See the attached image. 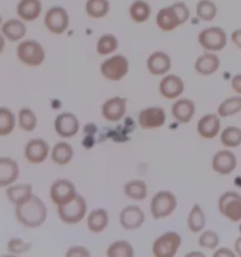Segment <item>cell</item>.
I'll return each mask as SVG.
<instances>
[{"mask_svg": "<svg viewBox=\"0 0 241 257\" xmlns=\"http://www.w3.org/2000/svg\"><path fill=\"white\" fill-rule=\"evenodd\" d=\"M15 215L23 226L37 228L44 224L47 217V209L39 197L32 195L22 204L16 205Z\"/></svg>", "mask_w": 241, "mask_h": 257, "instance_id": "cell-1", "label": "cell"}, {"mask_svg": "<svg viewBox=\"0 0 241 257\" xmlns=\"http://www.w3.org/2000/svg\"><path fill=\"white\" fill-rule=\"evenodd\" d=\"M190 13L185 2H174L171 6L159 10L156 17L158 28L164 32H170L186 23Z\"/></svg>", "mask_w": 241, "mask_h": 257, "instance_id": "cell-2", "label": "cell"}, {"mask_svg": "<svg viewBox=\"0 0 241 257\" xmlns=\"http://www.w3.org/2000/svg\"><path fill=\"white\" fill-rule=\"evenodd\" d=\"M18 60L30 67L40 66L45 59V51L43 46L33 39L25 40L16 48Z\"/></svg>", "mask_w": 241, "mask_h": 257, "instance_id": "cell-3", "label": "cell"}, {"mask_svg": "<svg viewBox=\"0 0 241 257\" xmlns=\"http://www.w3.org/2000/svg\"><path fill=\"white\" fill-rule=\"evenodd\" d=\"M87 208L86 200L80 194H76L67 204L58 206V214L64 223L75 224L85 218Z\"/></svg>", "mask_w": 241, "mask_h": 257, "instance_id": "cell-4", "label": "cell"}, {"mask_svg": "<svg viewBox=\"0 0 241 257\" xmlns=\"http://www.w3.org/2000/svg\"><path fill=\"white\" fill-rule=\"evenodd\" d=\"M129 61L124 55H115L105 60L100 67L102 76L110 81H120L128 75Z\"/></svg>", "mask_w": 241, "mask_h": 257, "instance_id": "cell-5", "label": "cell"}, {"mask_svg": "<svg viewBox=\"0 0 241 257\" xmlns=\"http://www.w3.org/2000/svg\"><path fill=\"white\" fill-rule=\"evenodd\" d=\"M182 238L176 232H167L155 240L153 253L157 257H173L180 247Z\"/></svg>", "mask_w": 241, "mask_h": 257, "instance_id": "cell-6", "label": "cell"}, {"mask_svg": "<svg viewBox=\"0 0 241 257\" xmlns=\"http://www.w3.org/2000/svg\"><path fill=\"white\" fill-rule=\"evenodd\" d=\"M198 41L203 49L218 52L222 50L227 45V35L221 28L211 27L199 33Z\"/></svg>", "mask_w": 241, "mask_h": 257, "instance_id": "cell-7", "label": "cell"}, {"mask_svg": "<svg viewBox=\"0 0 241 257\" xmlns=\"http://www.w3.org/2000/svg\"><path fill=\"white\" fill-rule=\"evenodd\" d=\"M177 206L176 198L170 191H159L151 202V213L154 219L166 218L173 213Z\"/></svg>", "mask_w": 241, "mask_h": 257, "instance_id": "cell-8", "label": "cell"}, {"mask_svg": "<svg viewBox=\"0 0 241 257\" xmlns=\"http://www.w3.org/2000/svg\"><path fill=\"white\" fill-rule=\"evenodd\" d=\"M70 18L67 11L60 6H54L47 11L45 16L46 30L55 35H61L67 31Z\"/></svg>", "mask_w": 241, "mask_h": 257, "instance_id": "cell-9", "label": "cell"}, {"mask_svg": "<svg viewBox=\"0 0 241 257\" xmlns=\"http://www.w3.org/2000/svg\"><path fill=\"white\" fill-rule=\"evenodd\" d=\"M218 210L233 222L241 220V196L234 191H227L218 200Z\"/></svg>", "mask_w": 241, "mask_h": 257, "instance_id": "cell-10", "label": "cell"}, {"mask_svg": "<svg viewBox=\"0 0 241 257\" xmlns=\"http://www.w3.org/2000/svg\"><path fill=\"white\" fill-rule=\"evenodd\" d=\"M74 183L68 179H58L54 182L50 188V197L53 203L58 206L67 204L76 195Z\"/></svg>", "mask_w": 241, "mask_h": 257, "instance_id": "cell-11", "label": "cell"}, {"mask_svg": "<svg viewBox=\"0 0 241 257\" xmlns=\"http://www.w3.org/2000/svg\"><path fill=\"white\" fill-rule=\"evenodd\" d=\"M49 144L43 139H33L25 147V158L32 164L43 163L49 154Z\"/></svg>", "mask_w": 241, "mask_h": 257, "instance_id": "cell-12", "label": "cell"}, {"mask_svg": "<svg viewBox=\"0 0 241 257\" xmlns=\"http://www.w3.org/2000/svg\"><path fill=\"white\" fill-rule=\"evenodd\" d=\"M165 121V110L159 106L145 108L139 115V123L143 129L159 128L164 125Z\"/></svg>", "mask_w": 241, "mask_h": 257, "instance_id": "cell-13", "label": "cell"}, {"mask_svg": "<svg viewBox=\"0 0 241 257\" xmlns=\"http://www.w3.org/2000/svg\"><path fill=\"white\" fill-rule=\"evenodd\" d=\"M54 125L59 136L68 139L76 135L80 124L75 114L64 112L56 118Z\"/></svg>", "mask_w": 241, "mask_h": 257, "instance_id": "cell-14", "label": "cell"}, {"mask_svg": "<svg viewBox=\"0 0 241 257\" xmlns=\"http://www.w3.org/2000/svg\"><path fill=\"white\" fill-rule=\"evenodd\" d=\"M127 112V99L119 96L106 100L102 106V115L106 121H120Z\"/></svg>", "mask_w": 241, "mask_h": 257, "instance_id": "cell-15", "label": "cell"}, {"mask_svg": "<svg viewBox=\"0 0 241 257\" xmlns=\"http://www.w3.org/2000/svg\"><path fill=\"white\" fill-rule=\"evenodd\" d=\"M145 220L143 210L137 205H128L120 214V223L126 230H136L142 226Z\"/></svg>", "mask_w": 241, "mask_h": 257, "instance_id": "cell-16", "label": "cell"}, {"mask_svg": "<svg viewBox=\"0 0 241 257\" xmlns=\"http://www.w3.org/2000/svg\"><path fill=\"white\" fill-rule=\"evenodd\" d=\"M236 166V159L232 152L221 150L215 154L212 159V168L213 170L221 174L226 175L230 174Z\"/></svg>", "mask_w": 241, "mask_h": 257, "instance_id": "cell-17", "label": "cell"}, {"mask_svg": "<svg viewBox=\"0 0 241 257\" xmlns=\"http://www.w3.org/2000/svg\"><path fill=\"white\" fill-rule=\"evenodd\" d=\"M20 170L17 162L11 158H0V188L14 184L19 177Z\"/></svg>", "mask_w": 241, "mask_h": 257, "instance_id": "cell-18", "label": "cell"}, {"mask_svg": "<svg viewBox=\"0 0 241 257\" xmlns=\"http://www.w3.org/2000/svg\"><path fill=\"white\" fill-rule=\"evenodd\" d=\"M42 10L40 0H20L16 6V14L23 21L32 22L39 18Z\"/></svg>", "mask_w": 241, "mask_h": 257, "instance_id": "cell-19", "label": "cell"}, {"mask_svg": "<svg viewBox=\"0 0 241 257\" xmlns=\"http://www.w3.org/2000/svg\"><path fill=\"white\" fill-rule=\"evenodd\" d=\"M159 91L165 98H177L184 91V82L179 76L175 75L166 76L160 81Z\"/></svg>", "mask_w": 241, "mask_h": 257, "instance_id": "cell-20", "label": "cell"}, {"mask_svg": "<svg viewBox=\"0 0 241 257\" xmlns=\"http://www.w3.org/2000/svg\"><path fill=\"white\" fill-rule=\"evenodd\" d=\"M147 69L154 76H163L171 69L172 61L168 54L154 52L147 60Z\"/></svg>", "mask_w": 241, "mask_h": 257, "instance_id": "cell-21", "label": "cell"}, {"mask_svg": "<svg viewBox=\"0 0 241 257\" xmlns=\"http://www.w3.org/2000/svg\"><path fill=\"white\" fill-rule=\"evenodd\" d=\"M2 35L10 42H18L22 40L27 34V26L20 19H9L0 27Z\"/></svg>", "mask_w": 241, "mask_h": 257, "instance_id": "cell-22", "label": "cell"}, {"mask_svg": "<svg viewBox=\"0 0 241 257\" xmlns=\"http://www.w3.org/2000/svg\"><path fill=\"white\" fill-rule=\"evenodd\" d=\"M220 128V121L218 115L207 114L198 121L197 130L204 139H214L218 136Z\"/></svg>", "mask_w": 241, "mask_h": 257, "instance_id": "cell-23", "label": "cell"}, {"mask_svg": "<svg viewBox=\"0 0 241 257\" xmlns=\"http://www.w3.org/2000/svg\"><path fill=\"white\" fill-rule=\"evenodd\" d=\"M219 65L220 61L217 55L204 53L196 60L194 68L202 76H210L218 71Z\"/></svg>", "mask_w": 241, "mask_h": 257, "instance_id": "cell-24", "label": "cell"}, {"mask_svg": "<svg viewBox=\"0 0 241 257\" xmlns=\"http://www.w3.org/2000/svg\"><path fill=\"white\" fill-rule=\"evenodd\" d=\"M195 113V105L188 99H180L172 106V114L176 121L188 123Z\"/></svg>", "mask_w": 241, "mask_h": 257, "instance_id": "cell-25", "label": "cell"}, {"mask_svg": "<svg viewBox=\"0 0 241 257\" xmlns=\"http://www.w3.org/2000/svg\"><path fill=\"white\" fill-rule=\"evenodd\" d=\"M88 228L91 233H102L108 224V214L104 208H97L90 212L88 220Z\"/></svg>", "mask_w": 241, "mask_h": 257, "instance_id": "cell-26", "label": "cell"}, {"mask_svg": "<svg viewBox=\"0 0 241 257\" xmlns=\"http://www.w3.org/2000/svg\"><path fill=\"white\" fill-rule=\"evenodd\" d=\"M8 199L12 204H22L32 196V186L30 184H20L8 188L6 190Z\"/></svg>", "mask_w": 241, "mask_h": 257, "instance_id": "cell-27", "label": "cell"}, {"mask_svg": "<svg viewBox=\"0 0 241 257\" xmlns=\"http://www.w3.org/2000/svg\"><path fill=\"white\" fill-rule=\"evenodd\" d=\"M74 157V149L73 147L65 142H60L54 146L52 150V159L54 163L57 165L63 166L67 165L71 162V160Z\"/></svg>", "mask_w": 241, "mask_h": 257, "instance_id": "cell-28", "label": "cell"}, {"mask_svg": "<svg viewBox=\"0 0 241 257\" xmlns=\"http://www.w3.org/2000/svg\"><path fill=\"white\" fill-rule=\"evenodd\" d=\"M152 14V9L148 2L144 0H135L129 7V16L135 23L146 22Z\"/></svg>", "mask_w": 241, "mask_h": 257, "instance_id": "cell-29", "label": "cell"}, {"mask_svg": "<svg viewBox=\"0 0 241 257\" xmlns=\"http://www.w3.org/2000/svg\"><path fill=\"white\" fill-rule=\"evenodd\" d=\"M109 9L108 0H87L85 5L87 15L94 19L104 18L108 14Z\"/></svg>", "mask_w": 241, "mask_h": 257, "instance_id": "cell-30", "label": "cell"}, {"mask_svg": "<svg viewBox=\"0 0 241 257\" xmlns=\"http://www.w3.org/2000/svg\"><path fill=\"white\" fill-rule=\"evenodd\" d=\"M125 194L136 201H143L147 197V186L143 180H130L128 181L124 188Z\"/></svg>", "mask_w": 241, "mask_h": 257, "instance_id": "cell-31", "label": "cell"}, {"mask_svg": "<svg viewBox=\"0 0 241 257\" xmlns=\"http://www.w3.org/2000/svg\"><path fill=\"white\" fill-rule=\"evenodd\" d=\"M205 226V215L198 204H194L188 215V227L192 233H199Z\"/></svg>", "mask_w": 241, "mask_h": 257, "instance_id": "cell-32", "label": "cell"}, {"mask_svg": "<svg viewBox=\"0 0 241 257\" xmlns=\"http://www.w3.org/2000/svg\"><path fill=\"white\" fill-rule=\"evenodd\" d=\"M196 14L200 20L210 22L218 14V8L212 0H200L196 7Z\"/></svg>", "mask_w": 241, "mask_h": 257, "instance_id": "cell-33", "label": "cell"}, {"mask_svg": "<svg viewBox=\"0 0 241 257\" xmlns=\"http://www.w3.org/2000/svg\"><path fill=\"white\" fill-rule=\"evenodd\" d=\"M119 46V42L116 36L113 34H104L102 35L97 42L96 51L100 56H107L114 53Z\"/></svg>", "mask_w": 241, "mask_h": 257, "instance_id": "cell-34", "label": "cell"}, {"mask_svg": "<svg viewBox=\"0 0 241 257\" xmlns=\"http://www.w3.org/2000/svg\"><path fill=\"white\" fill-rule=\"evenodd\" d=\"M15 113L8 107L0 106V137L10 135L15 126Z\"/></svg>", "mask_w": 241, "mask_h": 257, "instance_id": "cell-35", "label": "cell"}, {"mask_svg": "<svg viewBox=\"0 0 241 257\" xmlns=\"http://www.w3.org/2000/svg\"><path fill=\"white\" fill-rule=\"evenodd\" d=\"M106 255L109 257L134 256L133 247L126 240L113 242L106 250Z\"/></svg>", "mask_w": 241, "mask_h": 257, "instance_id": "cell-36", "label": "cell"}, {"mask_svg": "<svg viewBox=\"0 0 241 257\" xmlns=\"http://www.w3.org/2000/svg\"><path fill=\"white\" fill-rule=\"evenodd\" d=\"M220 142L226 147H237L241 144V129L236 126H227L221 133Z\"/></svg>", "mask_w": 241, "mask_h": 257, "instance_id": "cell-37", "label": "cell"}, {"mask_svg": "<svg viewBox=\"0 0 241 257\" xmlns=\"http://www.w3.org/2000/svg\"><path fill=\"white\" fill-rule=\"evenodd\" d=\"M241 111V97L233 96L224 100L218 107L220 117H229Z\"/></svg>", "mask_w": 241, "mask_h": 257, "instance_id": "cell-38", "label": "cell"}, {"mask_svg": "<svg viewBox=\"0 0 241 257\" xmlns=\"http://www.w3.org/2000/svg\"><path fill=\"white\" fill-rule=\"evenodd\" d=\"M37 117L30 108L23 107L19 111V127L24 131H33L37 127Z\"/></svg>", "mask_w": 241, "mask_h": 257, "instance_id": "cell-39", "label": "cell"}, {"mask_svg": "<svg viewBox=\"0 0 241 257\" xmlns=\"http://www.w3.org/2000/svg\"><path fill=\"white\" fill-rule=\"evenodd\" d=\"M219 243V237L216 232L205 231L199 237V245L205 249H216Z\"/></svg>", "mask_w": 241, "mask_h": 257, "instance_id": "cell-40", "label": "cell"}, {"mask_svg": "<svg viewBox=\"0 0 241 257\" xmlns=\"http://www.w3.org/2000/svg\"><path fill=\"white\" fill-rule=\"evenodd\" d=\"M7 247L9 252L13 254H22L30 249V244L21 238H13L8 243Z\"/></svg>", "mask_w": 241, "mask_h": 257, "instance_id": "cell-41", "label": "cell"}, {"mask_svg": "<svg viewBox=\"0 0 241 257\" xmlns=\"http://www.w3.org/2000/svg\"><path fill=\"white\" fill-rule=\"evenodd\" d=\"M66 256H90V252L85 247L75 246L68 249Z\"/></svg>", "mask_w": 241, "mask_h": 257, "instance_id": "cell-42", "label": "cell"}, {"mask_svg": "<svg viewBox=\"0 0 241 257\" xmlns=\"http://www.w3.org/2000/svg\"><path fill=\"white\" fill-rule=\"evenodd\" d=\"M231 41L234 46L241 50V29L233 31L231 35Z\"/></svg>", "mask_w": 241, "mask_h": 257, "instance_id": "cell-43", "label": "cell"}, {"mask_svg": "<svg viewBox=\"0 0 241 257\" xmlns=\"http://www.w3.org/2000/svg\"><path fill=\"white\" fill-rule=\"evenodd\" d=\"M232 89L241 94V74H237L232 78Z\"/></svg>", "mask_w": 241, "mask_h": 257, "instance_id": "cell-44", "label": "cell"}, {"mask_svg": "<svg viewBox=\"0 0 241 257\" xmlns=\"http://www.w3.org/2000/svg\"><path fill=\"white\" fill-rule=\"evenodd\" d=\"M214 256H234V253L231 249H227V248H221L214 253Z\"/></svg>", "mask_w": 241, "mask_h": 257, "instance_id": "cell-45", "label": "cell"}, {"mask_svg": "<svg viewBox=\"0 0 241 257\" xmlns=\"http://www.w3.org/2000/svg\"><path fill=\"white\" fill-rule=\"evenodd\" d=\"M234 249L237 252V254L241 256V236H239L234 243Z\"/></svg>", "mask_w": 241, "mask_h": 257, "instance_id": "cell-46", "label": "cell"}, {"mask_svg": "<svg viewBox=\"0 0 241 257\" xmlns=\"http://www.w3.org/2000/svg\"><path fill=\"white\" fill-rule=\"evenodd\" d=\"M4 47H5V37L0 32V54L2 53Z\"/></svg>", "mask_w": 241, "mask_h": 257, "instance_id": "cell-47", "label": "cell"}, {"mask_svg": "<svg viewBox=\"0 0 241 257\" xmlns=\"http://www.w3.org/2000/svg\"><path fill=\"white\" fill-rule=\"evenodd\" d=\"M2 26V17L0 16V27Z\"/></svg>", "mask_w": 241, "mask_h": 257, "instance_id": "cell-48", "label": "cell"}]
</instances>
